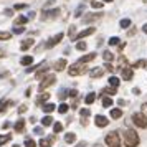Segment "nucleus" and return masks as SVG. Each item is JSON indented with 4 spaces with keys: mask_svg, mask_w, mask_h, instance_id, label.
<instances>
[{
    "mask_svg": "<svg viewBox=\"0 0 147 147\" xmlns=\"http://www.w3.org/2000/svg\"><path fill=\"white\" fill-rule=\"evenodd\" d=\"M139 142H140L139 134L136 132V131L127 129L126 132H124V144H126V147H137Z\"/></svg>",
    "mask_w": 147,
    "mask_h": 147,
    "instance_id": "f257e3e1",
    "label": "nucleus"
},
{
    "mask_svg": "<svg viewBox=\"0 0 147 147\" xmlns=\"http://www.w3.org/2000/svg\"><path fill=\"white\" fill-rule=\"evenodd\" d=\"M104 142H106L107 147H121V136L116 131H113V132H109L106 136Z\"/></svg>",
    "mask_w": 147,
    "mask_h": 147,
    "instance_id": "f03ea898",
    "label": "nucleus"
},
{
    "mask_svg": "<svg viewBox=\"0 0 147 147\" xmlns=\"http://www.w3.org/2000/svg\"><path fill=\"white\" fill-rule=\"evenodd\" d=\"M88 73V66L86 65H81V63H74L68 68V74L69 76H81V74Z\"/></svg>",
    "mask_w": 147,
    "mask_h": 147,
    "instance_id": "7ed1b4c3",
    "label": "nucleus"
},
{
    "mask_svg": "<svg viewBox=\"0 0 147 147\" xmlns=\"http://www.w3.org/2000/svg\"><path fill=\"white\" fill-rule=\"evenodd\" d=\"M132 122L140 129H147V117L142 113H134L132 114Z\"/></svg>",
    "mask_w": 147,
    "mask_h": 147,
    "instance_id": "20e7f679",
    "label": "nucleus"
},
{
    "mask_svg": "<svg viewBox=\"0 0 147 147\" xmlns=\"http://www.w3.org/2000/svg\"><path fill=\"white\" fill-rule=\"evenodd\" d=\"M55 81H56V76H55V74H47V76H43L41 83L38 84V89H40V91H45L47 88L53 86Z\"/></svg>",
    "mask_w": 147,
    "mask_h": 147,
    "instance_id": "39448f33",
    "label": "nucleus"
},
{
    "mask_svg": "<svg viewBox=\"0 0 147 147\" xmlns=\"http://www.w3.org/2000/svg\"><path fill=\"white\" fill-rule=\"evenodd\" d=\"M63 38H65V35H63V33H58V35H55L53 38H50V40H48V43H47V48H53V47H56V45H58V43H60L61 40H63Z\"/></svg>",
    "mask_w": 147,
    "mask_h": 147,
    "instance_id": "423d86ee",
    "label": "nucleus"
},
{
    "mask_svg": "<svg viewBox=\"0 0 147 147\" xmlns=\"http://www.w3.org/2000/svg\"><path fill=\"white\" fill-rule=\"evenodd\" d=\"M121 71H122V80H124V81H131V80H132V76H134V69H132L131 66L122 68Z\"/></svg>",
    "mask_w": 147,
    "mask_h": 147,
    "instance_id": "0eeeda50",
    "label": "nucleus"
},
{
    "mask_svg": "<svg viewBox=\"0 0 147 147\" xmlns=\"http://www.w3.org/2000/svg\"><path fill=\"white\" fill-rule=\"evenodd\" d=\"M94 124H96L98 127H106L107 124H109V119L104 117V116H101V114H98V116L94 117Z\"/></svg>",
    "mask_w": 147,
    "mask_h": 147,
    "instance_id": "6e6552de",
    "label": "nucleus"
},
{
    "mask_svg": "<svg viewBox=\"0 0 147 147\" xmlns=\"http://www.w3.org/2000/svg\"><path fill=\"white\" fill-rule=\"evenodd\" d=\"M102 74H104V68H102V66L89 69V76H91V78H101Z\"/></svg>",
    "mask_w": 147,
    "mask_h": 147,
    "instance_id": "1a4fd4ad",
    "label": "nucleus"
},
{
    "mask_svg": "<svg viewBox=\"0 0 147 147\" xmlns=\"http://www.w3.org/2000/svg\"><path fill=\"white\" fill-rule=\"evenodd\" d=\"M68 66V61L65 60V58H61V60H58L56 63L53 65V68H55V71H63L65 68Z\"/></svg>",
    "mask_w": 147,
    "mask_h": 147,
    "instance_id": "9d476101",
    "label": "nucleus"
},
{
    "mask_svg": "<svg viewBox=\"0 0 147 147\" xmlns=\"http://www.w3.org/2000/svg\"><path fill=\"white\" fill-rule=\"evenodd\" d=\"M94 32H96V28H86V30H83V32H80V33L76 35V40L86 38V36H89V35H93Z\"/></svg>",
    "mask_w": 147,
    "mask_h": 147,
    "instance_id": "9b49d317",
    "label": "nucleus"
},
{
    "mask_svg": "<svg viewBox=\"0 0 147 147\" xmlns=\"http://www.w3.org/2000/svg\"><path fill=\"white\" fill-rule=\"evenodd\" d=\"M101 17H102V13H88V17H84L83 22H84V23H91V22L99 20Z\"/></svg>",
    "mask_w": 147,
    "mask_h": 147,
    "instance_id": "f8f14e48",
    "label": "nucleus"
},
{
    "mask_svg": "<svg viewBox=\"0 0 147 147\" xmlns=\"http://www.w3.org/2000/svg\"><path fill=\"white\" fill-rule=\"evenodd\" d=\"M94 58H96V53H89V55H86V56H83V58H80V60L76 61V63H81V65H86V63H89V61H93Z\"/></svg>",
    "mask_w": 147,
    "mask_h": 147,
    "instance_id": "ddd939ff",
    "label": "nucleus"
},
{
    "mask_svg": "<svg viewBox=\"0 0 147 147\" xmlns=\"http://www.w3.org/2000/svg\"><path fill=\"white\" fill-rule=\"evenodd\" d=\"M33 43H35V40H33V38H28V40L22 41L20 48L23 50V51H25V50H28V48H32V47H33Z\"/></svg>",
    "mask_w": 147,
    "mask_h": 147,
    "instance_id": "4468645a",
    "label": "nucleus"
},
{
    "mask_svg": "<svg viewBox=\"0 0 147 147\" xmlns=\"http://www.w3.org/2000/svg\"><path fill=\"white\" fill-rule=\"evenodd\" d=\"M48 99H50V94L48 93H41L40 98H36V106H41V104H43L45 101H48Z\"/></svg>",
    "mask_w": 147,
    "mask_h": 147,
    "instance_id": "2eb2a0df",
    "label": "nucleus"
},
{
    "mask_svg": "<svg viewBox=\"0 0 147 147\" xmlns=\"http://www.w3.org/2000/svg\"><path fill=\"white\" fill-rule=\"evenodd\" d=\"M55 104H51V102H47V104H43V107H41V109H43V111H45V113L47 114H51L55 111Z\"/></svg>",
    "mask_w": 147,
    "mask_h": 147,
    "instance_id": "dca6fc26",
    "label": "nucleus"
},
{
    "mask_svg": "<svg viewBox=\"0 0 147 147\" xmlns=\"http://www.w3.org/2000/svg\"><path fill=\"white\" fill-rule=\"evenodd\" d=\"M15 131H17V132H23V131H25V122H23V119L15 122Z\"/></svg>",
    "mask_w": 147,
    "mask_h": 147,
    "instance_id": "f3484780",
    "label": "nucleus"
},
{
    "mask_svg": "<svg viewBox=\"0 0 147 147\" xmlns=\"http://www.w3.org/2000/svg\"><path fill=\"white\" fill-rule=\"evenodd\" d=\"M27 22H28L27 17H17V18H15V27H22V25H25Z\"/></svg>",
    "mask_w": 147,
    "mask_h": 147,
    "instance_id": "a211bd4d",
    "label": "nucleus"
},
{
    "mask_svg": "<svg viewBox=\"0 0 147 147\" xmlns=\"http://www.w3.org/2000/svg\"><path fill=\"white\" fill-rule=\"evenodd\" d=\"M53 121H55V119L51 117V116H45V117L41 119V124H43V126L47 127V126H51V124H55Z\"/></svg>",
    "mask_w": 147,
    "mask_h": 147,
    "instance_id": "6ab92c4d",
    "label": "nucleus"
},
{
    "mask_svg": "<svg viewBox=\"0 0 147 147\" xmlns=\"http://www.w3.org/2000/svg\"><path fill=\"white\" fill-rule=\"evenodd\" d=\"M20 63L23 65V66H30V65L33 63V56H23Z\"/></svg>",
    "mask_w": 147,
    "mask_h": 147,
    "instance_id": "aec40b11",
    "label": "nucleus"
},
{
    "mask_svg": "<svg viewBox=\"0 0 147 147\" xmlns=\"http://www.w3.org/2000/svg\"><path fill=\"white\" fill-rule=\"evenodd\" d=\"M119 78H117V76H111V78H109V86H113V88H117L119 86Z\"/></svg>",
    "mask_w": 147,
    "mask_h": 147,
    "instance_id": "412c9836",
    "label": "nucleus"
},
{
    "mask_svg": "<svg viewBox=\"0 0 147 147\" xmlns=\"http://www.w3.org/2000/svg\"><path fill=\"white\" fill-rule=\"evenodd\" d=\"M94 99H96V94H94V93H89L86 98H84V102L89 106V104H93V102H94Z\"/></svg>",
    "mask_w": 147,
    "mask_h": 147,
    "instance_id": "4be33fe9",
    "label": "nucleus"
},
{
    "mask_svg": "<svg viewBox=\"0 0 147 147\" xmlns=\"http://www.w3.org/2000/svg\"><path fill=\"white\" fill-rule=\"evenodd\" d=\"M116 89H117V88H113V86L104 88V89H102V94H109V96H113V94H116ZM102 94H101V96H102Z\"/></svg>",
    "mask_w": 147,
    "mask_h": 147,
    "instance_id": "5701e85b",
    "label": "nucleus"
},
{
    "mask_svg": "<svg viewBox=\"0 0 147 147\" xmlns=\"http://www.w3.org/2000/svg\"><path fill=\"white\" fill-rule=\"evenodd\" d=\"M121 116H122V111L121 109H111V117L113 119H119Z\"/></svg>",
    "mask_w": 147,
    "mask_h": 147,
    "instance_id": "b1692460",
    "label": "nucleus"
},
{
    "mask_svg": "<svg viewBox=\"0 0 147 147\" xmlns=\"http://www.w3.org/2000/svg\"><path fill=\"white\" fill-rule=\"evenodd\" d=\"M65 140H66L68 144H73L74 140H76V134H73V132L66 134V136H65Z\"/></svg>",
    "mask_w": 147,
    "mask_h": 147,
    "instance_id": "393cba45",
    "label": "nucleus"
},
{
    "mask_svg": "<svg viewBox=\"0 0 147 147\" xmlns=\"http://www.w3.org/2000/svg\"><path fill=\"white\" fill-rule=\"evenodd\" d=\"M102 58L106 60V63H111V61L114 60V55L111 53V51H104V53H102Z\"/></svg>",
    "mask_w": 147,
    "mask_h": 147,
    "instance_id": "a878e982",
    "label": "nucleus"
},
{
    "mask_svg": "<svg viewBox=\"0 0 147 147\" xmlns=\"http://www.w3.org/2000/svg\"><path fill=\"white\" fill-rule=\"evenodd\" d=\"M132 68H147V61L146 60H139V61H136L132 65Z\"/></svg>",
    "mask_w": 147,
    "mask_h": 147,
    "instance_id": "bb28decb",
    "label": "nucleus"
},
{
    "mask_svg": "<svg viewBox=\"0 0 147 147\" xmlns=\"http://www.w3.org/2000/svg\"><path fill=\"white\" fill-rule=\"evenodd\" d=\"M68 107H69L68 104H65V102H61L60 106H58V113H60V114H66V113H68Z\"/></svg>",
    "mask_w": 147,
    "mask_h": 147,
    "instance_id": "cd10ccee",
    "label": "nucleus"
},
{
    "mask_svg": "<svg viewBox=\"0 0 147 147\" xmlns=\"http://www.w3.org/2000/svg\"><path fill=\"white\" fill-rule=\"evenodd\" d=\"M12 139V134H5V136H0V146H3L5 142H8V140Z\"/></svg>",
    "mask_w": 147,
    "mask_h": 147,
    "instance_id": "c85d7f7f",
    "label": "nucleus"
},
{
    "mask_svg": "<svg viewBox=\"0 0 147 147\" xmlns=\"http://www.w3.org/2000/svg\"><path fill=\"white\" fill-rule=\"evenodd\" d=\"M86 48H88V45L84 41H78V43H76V50H80V51H84Z\"/></svg>",
    "mask_w": 147,
    "mask_h": 147,
    "instance_id": "c756f323",
    "label": "nucleus"
},
{
    "mask_svg": "<svg viewBox=\"0 0 147 147\" xmlns=\"http://www.w3.org/2000/svg\"><path fill=\"white\" fill-rule=\"evenodd\" d=\"M102 106L104 107H111L113 106V99H111V98H102Z\"/></svg>",
    "mask_w": 147,
    "mask_h": 147,
    "instance_id": "7c9ffc66",
    "label": "nucleus"
},
{
    "mask_svg": "<svg viewBox=\"0 0 147 147\" xmlns=\"http://www.w3.org/2000/svg\"><path fill=\"white\" fill-rule=\"evenodd\" d=\"M12 38V33L8 32H0V40H10Z\"/></svg>",
    "mask_w": 147,
    "mask_h": 147,
    "instance_id": "2f4dec72",
    "label": "nucleus"
},
{
    "mask_svg": "<svg viewBox=\"0 0 147 147\" xmlns=\"http://www.w3.org/2000/svg\"><path fill=\"white\" fill-rule=\"evenodd\" d=\"M38 146H40V147H50V146H51V140H48V139H41L40 142H38Z\"/></svg>",
    "mask_w": 147,
    "mask_h": 147,
    "instance_id": "473e14b6",
    "label": "nucleus"
},
{
    "mask_svg": "<svg viewBox=\"0 0 147 147\" xmlns=\"http://www.w3.org/2000/svg\"><path fill=\"white\" fill-rule=\"evenodd\" d=\"M129 27H131V20H129V18L121 20V28H129Z\"/></svg>",
    "mask_w": 147,
    "mask_h": 147,
    "instance_id": "72a5a7b5",
    "label": "nucleus"
},
{
    "mask_svg": "<svg viewBox=\"0 0 147 147\" xmlns=\"http://www.w3.org/2000/svg\"><path fill=\"white\" fill-rule=\"evenodd\" d=\"M61 129H63V124H61V122H55V124H53V131L56 134L61 132Z\"/></svg>",
    "mask_w": 147,
    "mask_h": 147,
    "instance_id": "f704fd0d",
    "label": "nucleus"
},
{
    "mask_svg": "<svg viewBox=\"0 0 147 147\" xmlns=\"http://www.w3.org/2000/svg\"><path fill=\"white\" fill-rule=\"evenodd\" d=\"M69 38L71 40H76V27H69Z\"/></svg>",
    "mask_w": 147,
    "mask_h": 147,
    "instance_id": "c9c22d12",
    "label": "nucleus"
},
{
    "mask_svg": "<svg viewBox=\"0 0 147 147\" xmlns=\"http://www.w3.org/2000/svg\"><path fill=\"white\" fill-rule=\"evenodd\" d=\"M119 38H117V36H113V38H109V45H111V47H116V45H119Z\"/></svg>",
    "mask_w": 147,
    "mask_h": 147,
    "instance_id": "e433bc0d",
    "label": "nucleus"
},
{
    "mask_svg": "<svg viewBox=\"0 0 147 147\" xmlns=\"http://www.w3.org/2000/svg\"><path fill=\"white\" fill-rule=\"evenodd\" d=\"M80 114H81V117H88V116L91 114V111H89L88 107H83V109L80 111Z\"/></svg>",
    "mask_w": 147,
    "mask_h": 147,
    "instance_id": "4c0bfd02",
    "label": "nucleus"
},
{
    "mask_svg": "<svg viewBox=\"0 0 147 147\" xmlns=\"http://www.w3.org/2000/svg\"><path fill=\"white\" fill-rule=\"evenodd\" d=\"M66 96H68V91H66V89H61L60 93H58V98H60L61 101L65 99V98H66Z\"/></svg>",
    "mask_w": 147,
    "mask_h": 147,
    "instance_id": "58836bf2",
    "label": "nucleus"
},
{
    "mask_svg": "<svg viewBox=\"0 0 147 147\" xmlns=\"http://www.w3.org/2000/svg\"><path fill=\"white\" fill-rule=\"evenodd\" d=\"M25 147H36V144H35V140L27 139V142H25Z\"/></svg>",
    "mask_w": 147,
    "mask_h": 147,
    "instance_id": "ea45409f",
    "label": "nucleus"
},
{
    "mask_svg": "<svg viewBox=\"0 0 147 147\" xmlns=\"http://www.w3.org/2000/svg\"><path fill=\"white\" fill-rule=\"evenodd\" d=\"M104 68H106L109 73H113V71H114V66L111 65V63H106V65H104Z\"/></svg>",
    "mask_w": 147,
    "mask_h": 147,
    "instance_id": "a19ab883",
    "label": "nucleus"
},
{
    "mask_svg": "<svg viewBox=\"0 0 147 147\" xmlns=\"http://www.w3.org/2000/svg\"><path fill=\"white\" fill-rule=\"evenodd\" d=\"M91 5H93V8H101V7H102V3H101V2H94V0L91 2Z\"/></svg>",
    "mask_w": 147,
    "mask_h": 147,
    "instance_id": "79ce46f5",
    "label": "nucleus"
},
{
    "mask_svg": "<svg viewBox=\"0 0 147 147\" xmlns=\"http://www.w3.org/2000/svg\"><path fill=\"white\" fill-rule=\"evenodd\" d=\"M13 32H15V33H23V32H25V28H23V27H15Z\"/></svg>",
    "mask_w": 147,
    "mask_h": 147,
    "instance_id": "37998d69",
    "label": "nucleus"
},
{
    "mask_svg": "<svg viewBox=\"0 0 147 147\" xmlns=\"http://www.w3.org/2000/svg\"><path fill=\"white\" fill-rule=\"evenodd\" d=\"M50 15H51V17H58V15H60V10H58V8H56V10H51V12H50Z\"/></svg>",
    "mask_w": 147,
    "mask_h": 147,
    "instance_id": "c03bdc74",
    "label": "nucleus"
},
{
    "mask_svg": "<svg viewBox=\"0 0 147 147\" xmlns=\"http://www.w3.org/2000/svg\"><path fill=\"white\" fill-rule=\"evenodd\" d=\"M142 114L147 117V102H144V104H142Z\"/></svg>",
    "mask_w": 147,
    "mask_h": 147,
    "instance_id": "a18cd8bd",
    "label": "nucleus"
},
{
    "mask_svg": "<svg viewBox=\"0 0 147 147\" xmlns=\"http://www.w3.org/2000/svg\"><path fill=\"white\" fill-rule=\"evenodd\" d=\"M53 3H55V0H48L47 3H45V7H43V8H45V10H47V8L50 7V5H53Z\"/></svg>",
    "mask_w": 147,
    "mask_h": 147,
    "instance_id": "49530a36",
    "label": "nucleus"
},
{
    "mask_svg": "<svg viewBox=\"0 0 147 147\" xmlns=\"http://www.w3.org/2000/svg\"><path fill=\"white\" fill-rule=\"evenodd\" d=\"M27 5L25 3H18V5H15V10H22V8H25Z\"/></svg>",
    "mask_w": 147,
    "mask_h": 147,
    "instance_id": "de8ad7c7",
    "label": "nucleus"
},
{
    "mask_svg": "<svg viewBox=\"0 0 147 147\" xmlns=\"http://www.w3.org/2000/svg\"><path fill=\"white\" fill-rule=\"evenodd\" d=\"M25 111H27V106H25V104H23V106H20V107H18V113H20V114H23V113H25Z\"/></svg>",
    "mask_w": 147,
    "mask_h": 147,
    "instance_id": "09e8293b",
    "label": "nucleus"
},
{
    "mask_svg": "<svg viewBox=\"0 0 147 147\" xmlns=\"http://www.w3.org/2000/svg\"><path fill=\"white\" fill-rule=\"evenodd\" d=\"M68 96H71V98H76V96H78V93H76V91H69V94H68Z\"/></svg>",
    "mask_w": 147,
    "mask_h": 147,
    "instance_id": "8fccbe9b",
    "label": "nucleus"
},
{
    "mask_svg": "<svg viewBox=\"0 0 147 147\" xmlns=\"http://www.w3.org/2000/svg\"><path fill=\"white\" fill-rule=\"evenodd\" d=\"M33 132H35V134H41V127H35Z\"/></svg>",
    "mask_w": 147,
    "mask_h": 147,
    "instance_id": "3c124183",
    "label": "nucleus"
},
{
    "mask_svg": "<svg viewBox=\"0 0 147 147\" xmlns=\"http://www.w3.org/2000/svg\"><path fill=\"white\" fill-rule=\"evenodd\" d=\"M117 102H119V106H124V104H126V101H124V99H119Z\"/></svg>",
    "mask_w": 147,
    "mask_h": 147,
    "instance_id": "603ef678",
    "label": "nucleus"
},
{
    "mask_svg": "<svg viewBox=\"0 0 147 147\" xmlns=\"http://www.w3.org/2000/svg\"><path fill=\"white\" fill-rule=\"evenodd\" d=\"M84 146H86V142H80V144H78L76 147H84Z\"/></svg>",
    "mask_w": 147,
    "mask_h": 147,
    "instance_id": "864d4df0",
    "label": "nucleus"
},
{
    "mask_svg": "<svg viewBox=\"0 0 147 147\" xmlns=\"http://www.w3.org/2000/svg\"><path fill=\"white\" fill-rule=\"evenodd\" d=\"M142 32H144V33H147V23L144 25V27H142Z\"/></svg>",
    "mask_w": 147,
    "mask_h": 147,
    "instance_id": "5fc2aeb1",
    "label": "nucleus"
},
{
    "mask_svg": "<svg viewBox=\"0 0 147 147\" xmlns=\"http://www.w3.org/2000/svg\"><path fill=\"white\" fill-rule=\"evenodd\" d=\"M102 2H114V0H102Z\"/></svg>",
    "mask_w": 147,
    "mask_h": 147,
    "instance_id": "6e6d98bb",
    "label": "nucleus"
},
{
    "mask_svg": "<svg viewBox=\"0 0 147 147\" xmlns=\"http://www.w3.org/2000/svg\"><path fill=\"white\" fill-rule=\"evenodd\" d=\"M2 53H3V51H2V50H0V56H2Z\"/></svg>",
    "mask_w": 147,
    "mask_h": 147,
    "instance_id": "4d7b16f0",
    "label": "nucleus"
}]
</instances>
